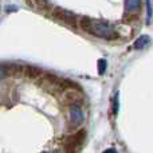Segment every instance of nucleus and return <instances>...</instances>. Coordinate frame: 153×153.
I'll return each mask as SVG.
<instances>
[{"mask_svg":"<svg viewBox=\"0 0 153 153\" xmlns=\"http://www.w3.org/2000/svg\"><path fill=\"white\" fill-rule=\"evenodd\" d=\"M113 111L114 114L118 113V93H116V95H114V103H113Z\"/></svg>","mask_w":153,"mask_h":153,"instance_id":"11","label":"nucleus"},{"mask_svg":"<svg viewBox=\"0 0 153 153\" xmlns=\"http://www.w3.org/2000/svg\"><path fill=\"white\" fill-rule=\"evenodd\" d=\"M26 75L31 76V78H35V76L40 75V71L38 69H35V67L28 66V67H26Z\"/></svg>","mask_w":153,"mask_h":153,"instance_id":"8","label":"nucleus"},{"mask_svg":"<svg viewBox=\"0 0 153 153\" xmlns=\"http://www.w3.org/2000/svg\"><path fill=\"white\" fill-rule=\"evenodd\" d=\"M87 34H91L94 36L102 38L106 40H113L118 38V34L110 23L105 20H98V19H91Z\"/></svg>","mask_w":153,"mask_h":153,"instance_id":"1","label":"nucleus"},{"mask_svg":"<svg viewBox=\"0 0 153 153\" xmlns=\"http://www.w3.org/2000/svg\"><path fill=\"white\" fill-rule=\"evenodd\" d=\"M8 75V69L5 66H0V79L5 78Z\"/></svg>","mask_w":153,"mask_h":153,"instance_id":"12","label":"nucleus"},{"mask_svg":"<svg viewBox=\"0 0 153 153\" xmlns=\"http://www.w3.org/2000/svg\"><path fill=\"white\" fill-rule=\"evenodd\" d=\"M141 0H125V10L130 13H134L140 10Z\"/></svg>","mask_w":153,"mask_h":153,"instance_id":"5","label":"nucleus"},{"mask_svg":"<svg viewBox=\"0 0 153 153\" xmlns=\"http://www.w3.org/2000/svg\"><path fill=\"white\" fill-rule=\"evenodd\" d=\"M85 138H86V132L85 130H78L70 136H66L63 140V148L65 153H76L79 148L82 146Z\"/></svg>","mask_w":153,"mask_h":153,"instance_id":"2","label":"nucleus"},{"mask_svg":"<svg viewBox=\"0 0 153 153\" xmlns=\"http://www.w3.org/2000/svg\"><path fill=\"white\" fill-rule=\"evenodd\" d=\"M85 121V114L83 110L81 109L79 105H71L70 106V128L71 129H76L82 125Z\"/></svg>","mask_w":153,"mask_h":153,"instance_id":"3","label":"nucleus"},{"mask_svg":"<svg viewBox=\"0 0 153 153\" xmlns=\"http://www.w3.org/2000/svg\"><path fill=\"white\" fill-rule=\"evenodd\" d=\"M65 95H66V102L69 103L70 106H71V105H79V101L82 100L81 95H78L74 91L67 93V94H65Z\"/></svg>","mask_w":153,"mask_h":153,"instance_id":"7","label":"nucleus"},{"mask_svg":"<svg viewBox=\"0 0 153 153\" xmlns=\"http://www.w3.org/2000/svg\"><path fill=\"white\" fill-rule=\"evenodd\" d=\"M103 153H117V152L114 151V149H108V151H105Z\"/></svg>","mask_w":153,"mask_h":153,"instance_id":"13","label":"nucleus"},{"mask_svg":"<svg viewBox=\"0 0 153 153\" xmlns=\"http://www.w3.org/2000/svg\"><path fill=\"white\" fill-rule=\"evenodd\" d=\"M47 153H61V151H51V152H47Z\"/></svg>","mask_w":153,"mask_h":153,"instance_id":"14","label":"nucleus"},{"mask_svg":"<svg viewBox=\"0 0 153 153\" xmlns=\"http://www.w3.org/2000/svg\"><path fill=\"white\" fill-rule=\"evenodd\" d=\"M149 42H151V38L148 35H141L134 42V48L136 50H141V48L146 47V45H149Z\"/></svg>","mask_w":153,"mask_h":153,"instance_id":"6","label":"nucleus"},{"mask_svg":"<svg viewBox=\"0 0 153 153\" xmlns=\"http://www.w3.org/2000/svg\"><path fill=\"white\" fill-rule=\"evenodd\" d=\"M54 15H55L56 19H59L61 22L69 24V26H73V27L76 26V16L73 12H70V11L63 10V8H56L54 11Z\"/></svg>","mask_w":153,"mask_h":153,"instance_id":"4","label":"nucleus"},{"mask_svg":"<svg viewBox=\"0 0 153 153\" xmlns=\"http://www.w3.org/2000/svg\"><path fill=\"white\" fill-rule=\"evenodd\" d=\"M105 70H106V61L105 59H100V61H98V73L103 74Z\"/></svg>","mask_w":153,"mask_h":153,"instance_id":"10","label":"nucleus"},{"mask_svg":"<svg viewBox=\"0 0 153 153\" xmlns=\"http://www.w3.org/2000/svg\"><path fill=\"white\" fill-rule=\"evenodd\" d=\"M146 10H148V15H146V23L149 24V23H151V19H152V13H153L151 0H146Z\"/></svg>","mask_w":153,"mask_h":153,"instance_id":"9","label":"nucleus"}]
</instances>
